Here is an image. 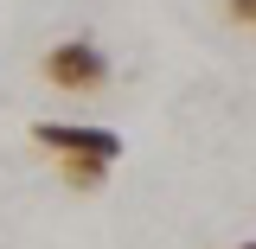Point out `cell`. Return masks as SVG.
Masks as SVG:
<instances>
[{
	"label": "cell",
	"mask_w": 256,
	"mask_h": 249,
	"mask_svg": "<svg viewBox=\"0 0 256 249\" xmlns=\"http://www.w3.org/2000/svg\"><path fill=\"white\" fill-rule=\"evenodd\" d=\"M45 83L64 96H102L109 90V58H102V45L90 38H64L45 51Z\"/></svg>",
	"instance_id": "cell-1"
},
{
	"label": "cell",
	"mask_w": 256,
	"mask_h": 249,
	"mask_svg": "<svg viewBox=\"0 0 256 249\" xmlns=\"http://www.w3.org/2000/svg\"><path fill=\"white\" fill-rule=\"evenodd\" d=\"M32 141L45 147V154L58 160H122V134H109V128H77V122H38L32 128Z\"/></svg>",
	"instance_id": "cell-2"
},
{
	"label": "cell",
	"mask_w": 256,
	"mask_h": 249,
	"mask_svg": "<svg viewBox=\"0 0 256 249\" xmlns=\"http://www.w3.org/2000/svg\"><path fill=\"white\" fill-rule=\"evenodd\" d=\"M58 166H64V186L70 192H96L102 173H109V160H58Z\"/></svg>",
	"instance_id": "cell-3"
},
{
	"label": "cell",
	"mask_w": 256,
	"mask_h": 249,
	"mask_svg": "<svg viewBox=\"0 0 256 249\" xmlns=\"http://www.w3.org/2000/svg\"><path fill=\"white\" fill-rule=\"evenodd\" d=\"M224 13H230L237 26H250V32H256V0H224Z\"/></svg>",
	"instance_id": "cell-4"
},
{
	"label": "cell",
	"mask_w": 256,
	"mask_h": 249,
	"mask_svg": "<svg viewBox=\"0 0 256 249\" xmlns=\"http://www.w3.org/2000/svg\"><path fill=\"white\" fill-rule=\"evenodd\" d=\"M230 249H256V243H230Z\"/></svg>",
	"instance_id": "cell-5"
}]
</instances>
